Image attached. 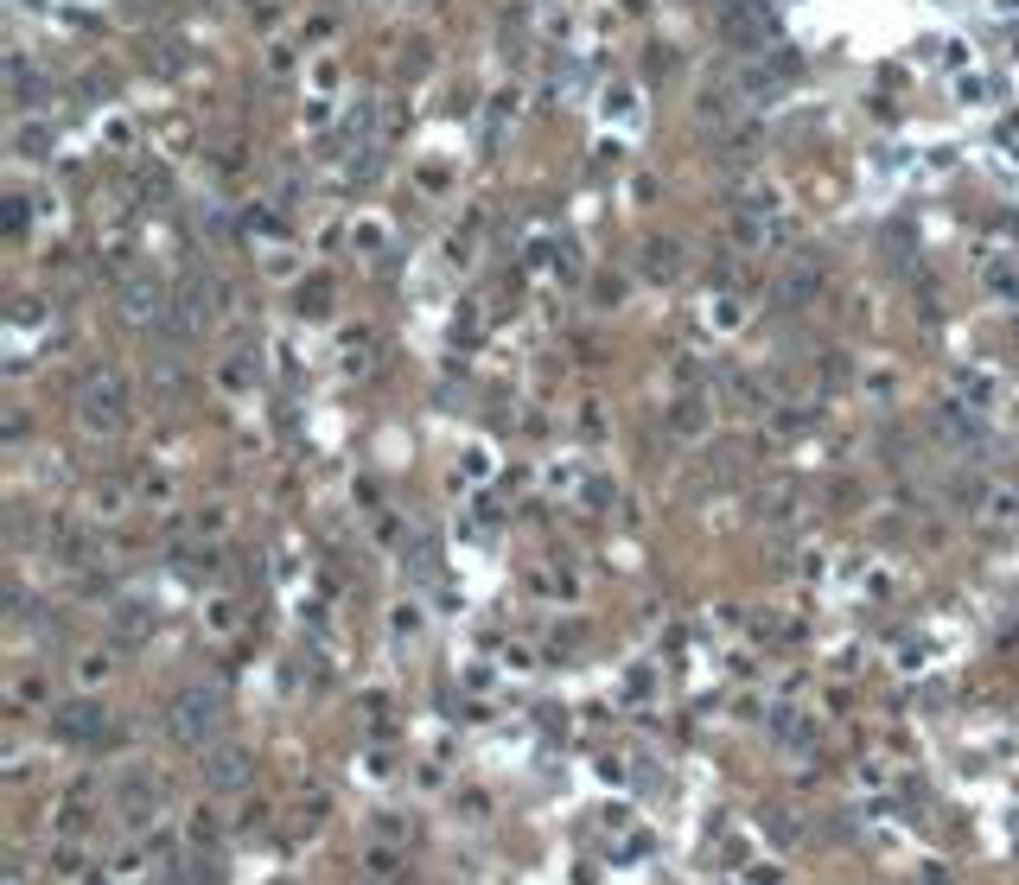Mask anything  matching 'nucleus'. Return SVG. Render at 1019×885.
<instances>
[{"label": "nucleus", "instance_id": "20e7f679", "mask_svg": "<svg viewBox=\"0 0 1019 885\" xmlns=\"http://www.w3.org/2000/svg\"><path fill=\"white\" fill-rule=\"evenodd\" d=\"M160 312H166V293L153 287L147 274L122 287V319H134V325H160Z\"/></svg>", "mask_w": 1019, "mask_h": 885}, {"label": "nucleus", "instance_id": "423d86ee", "mask_svg": "<svg viewBox=\"0 0 1019 885\" xmlns=\"http://www.w3.org/2000/svg\"><path fill=\"white\" fill-rule=\"evenodd\" d=\"M51 141H58V134H51L45 121H39V128H20V134H13V147H20V153H45Z\"/></svg>", "mask_w": 1019, "mask_h": 885}, {"label": "nucleus", "instance_id": "0eeeda50", "mask_svg": "<svg viewBox=\"0 0 1019 885\" xmlns=\"http://www.w3.org/2000/svg\"><path fill=\"white\" fill-rule=\"evenodd\" d=\"M64 733H96V707H64Z\"/></svg>", "mask_w": 1019, "mask_h": 885}, {"label": "nucleus", "instance_id": "7ed1b4c3", "mask_svg": "<svg viewBox=\"0 0 1019 885\" xmlns=\"http://www.w3.org/2000/svg\"><path fill=\"white\" fill-rule=\"evenodd\" d=\"M249 765H255V758L243 752V745H211V752H204V784H211V790H243Z\"/></svg>", "mask_w": 1019, "mask_h": 885}, {"label": "nucleus", "instance_id": "39448f33", "mask_svg": "<svg viewBox=\"0 0 1019 885\" xmlns=\"http://www.w3.org/2000/svg\"><path fill=\"white\" fill-rule=\"evenodd\" d=\"M644 274H676V242H650V249H644Z\"/></svg>", "mask_w": 1019, "mask_h": 885}, {"label": "nucleus", "instance_id": "f03ea898", "mask_svg": "<svg viewBox=\"0 0 1019 885\" xmlns=\"http://www.w3.org/2000/svg\"><path fill=\"white\" fill-rule=\"evenodd\" d=\"M77 421L96 427V433H115V427H122V421H128V389H122V376H115V370L90 376V383H83V395H77Z\"/></svg>", "mask_w": 1019, "mask_h": 885}, {"label": "nucleus", "instance_id": "f257e3e1", "mask_svg": "<svg viewBox=\"0 0 1019 885\" xmlns=\"http://www.w3.org/2000/svg\"><path fill=\"white\" fill-rule=\"evenodd\" d=\"M223 720H230V707H223L217 688H185L179 701H172V739L198 745V752H211V745H217Z\"/></svg>", "mask_w": 1019, "mask_h": 885}]
</instances>
